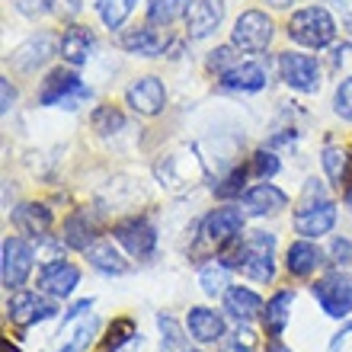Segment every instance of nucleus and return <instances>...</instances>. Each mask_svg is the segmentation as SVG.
Segmentation results:
<instances>
[{
  "label": "nucleus",
  "instance_id": "nucleus-45",
  "mask_svg": "<svg viewBox=\"0 0 352 352\" xmlns=\"http://www.w3.org/2000/svg\"><path fill=\"white\" fill-rule=\"evenodd\" d=\"M116 352H135V343H129V346H122V349H116Z\"/></svg>",
  "mask_w": 352,
  "mask_h": 352
},
{
  "label": "nucleus",
  "instance_id": "nucleus-30",
  "mask_svg": "<svg viewBox=\"0 0 352 352\" xmlns=\"http://www.w3.org/2000/svg\"><path fill=\"white\" fill-rule=\"evenodd\" d=\"M199 282H202V292L208 298H218L228 292V266H224L221 260L208 263V266H202V272H199Z\"/></svg>",
  "mask_w": 352,
  "mask_h": 352
},
{
  "label": "nucleus",
  "instance_id": "nucleus-2",
  "mask_svg": "<svg viewBox=\"0 0 352 352\" xmlns=\"http://www.w3.org/2000/svg\"><path fill=\"white\" fill-rule=\"evenodd\" d=\"M288 36L305 48H327L336 38V19L324 7H305L288 19Z\"/></svg>",
  "mask_w": 352,
  "mask_h": 352
},
{
  "label": "nucleus",
  "instance_id": "nucleus-38",
  "mask_svg": "<svg viewBox=\"0 0 352 352\" xmlns=\"http://www.w3.org/2000/svg\"><path fill=\"white\" fill-rule=\"evenodd\" d=\"M349 260H352V241L333 237V243H330V263H333V266H346Z\"/></svg>",
  "mask_w": 352,
  "mask_h": 352
},
{
  "label": "nucleus",
  "instance_id": "nucleus-14",
  "mask_svg": "<svg viewBox=\"0 0 352 352\" xmlns=\"http://www.w3.org/2000/svg\"><path fill=\"white\" fill-rule=\"evenodd\" d=\"M77 282H80V269L71 263H48L38 272V292H45L48 298H71Z\"/></svg>",
  "mask_w": 352,
  "mask_h": 352
},
{
  "label": "nucleus",
  "instance_id": "nucleus-31",
  "mask_svg": "<svg viewBox=\"0 0 352 352\" xmlns=\"http://www.w3.org/2000/svg\"><path fill=\"white\" fill-rule=\"evenodd\" d=\"M135 336H138V333H135V324H131L129 317H119V320H112L102 349H106V352H116V349H122V346L135 343Z\"/></svg>",
  "mask_w": 352,
  "mask_h": 352
},
{
  "label": "nucleus",
  "instance_id": "nucleus-49",
  "mask_svg": "<svg viewBox=\"0 0 352 352\" xmlns=\"http://www.w3.org/2000/svg\"><path fill=\"white\" fill-rule=\"evenodd\" d=\"M192 352H195V349H192Z\"/></svg>",
  "mask_w": 352,
  "mask_h": 352
},
{
  "label": "nucleus",
  "instance_id": "nucleus-41",
  "mask_svg": "<svg viewBox=\"0 0 352 352\" xmlns=\"http://www.w3.org/2000/svg\"><path fill=\"white\" fill-rule=\"evenodd\" d=\"M336 13H340V19H343V26L352 32V0H333Z\"/></svg>",
  "mask_w": 352,
  "mask_h": 352
},
{
  "label": "nucleus",
  "instance_id": "nucleus-5",
  "mask_svg": "<svg viewBox=\"0 0 352 352\" xmlns=\"http://www.w3.org/2000/svg\"><path fill=\"white\" fill-rule=\"evenodd\" d=\"M292 224H295V231L301 237H324V234L333 231L336 224V205L330 199H324V195H317V199H311V202L298 208Z\"/></svg>",
  "mask_w": 352,
  "mask_h": 352
},
{
  "label": "nucleus",
  "instance_id": "nucleus-39",
  "mask_svg": "<svg viewBox=\"0 0 352 352\" xmlns=\"http://www.w3.org/2000/svg\"><path fill=\"white\" fill-rule=\"evenodd\" d=\"M16 10L26 16H42L52 10V0H16Z\"/></svg>",
  "mask_w": 352,
  "mask_h": 352
},
{
  "label": "nucleus",
  "instance_id": "nucleus-40",
  "mask_svg": "<svg viewBox=\"0 0 352 352\" xmlns=\"http://www.w3.org/2000/svg\"><path fill=\"white\" fill-rule=\"evenodd\" d=\"M0 100H3V116H10V109L16 106V90L10 87V80H7V77L0 80Z\"/></svg>",
  "mask_w": 352,
  "mask_h": 352
},
{
  "label": "nucleus",
  "instance_id": "nucleus-18",
  "mask_svg": "<svg viewBox=\"0 0 352 352\" xmlns=\"http://www.w3.org/2000/svg\"><path fill=\"white\" fill-rule=\"evenodd\" d=\"M93 45H96V36H93L90 26H71L65 36H61L58 52H61V58H65L71 67H80V65H87Z\"/></svg>",
  "mask_w": 352,
  "mask_h": 352
},
{
  "label": "nucleus",
  "instance_id": "nucleus-4",
  "mask_svg": "<svg viewBox=\"0 0 352 352\" xmlns=\"http://www.w3.org/2000/svg\"><path fill=\"white\" fill-rule=\"evenodd\" d=\"M317 305L324 307L327 317H349L352 314V276L346 272H330L314 285Z\"/></svg>",
  "mask_w": 352,
  "mask_h": 352
},
{
  "label": "nucleus",
  "instance_id": "nucleus-3",
  "mask_svg": "<svg viewBox=\"0 0 352 352\" xmlns=\"http://www.w3.org/2000/svg\"><path fill=\"white\" fill-rule=\"evenodd\" d=\"M90 100V90L80 84V77L74 71H65L58 67L42 80V90H38V102L42 106H65V109H77V102Z\"/></svg>",
  "mask_w": 352,
  "mask_h": 352
},
{
  "label": "nucleus",
  "instance_id": "nucleus-36",
  "mask_svg": "<svg viewBox=\"0 0 352 352\" xmlns=\"http://www.w3.org/2000/svg\"><path fill=\"white\" fill-rule=\"evenodd\" d=\"M333 112L340 116V119L352 122V77L340 80V87H336V93H333Z\"/></svg>",
  "mask_w": 352,
  "mask_h": 352
},
{
  "label": "nucleus",
  "instance_id": "nucleus-27",
  "mask_svg": "<svg viewBox=\"0 0 352 352\" xmlns=\"http://www.w3.org/2000/svg\"><path fill=\"white\" fill-rule=\"evenodd\" d=\"M189 3L192 0H151V7H148L151 26H170V23H176L179 16L189 13Z\"/></svg>",
  "mask_w": 352,
  "mask_h": 352
},
{
  "label": "nucleus",
  "instance_id": "nucleus-17",
  "mask_svg": "<svg viewBox=\"0 0 352 352\" xmlns=\"http://www.w3.org/2000/svg\"><path fill=\"white\" fill-rule=\"evenodd\" d=\"M186 330L195 343H218L224 336V317L218 311H208V307H192L186 317Z\"/></svg>",
  "mask_w": 352,
  "mask_h": 352
},
{
  "label": "nucleus",
  "instance_id": "nucleus-12",
  "mask_svg": "<svg viewBox=\"0 0 352 352\" xmlns=\"http://www.w3.org/2000/svg\"><path fill=\"white\" fill-rule=\"evenodd\" d=\"M125 102L138 116H157L167 106V90H164V80L160 77H141L125 90Z\"/></svg>",
  "mask_w": 352,
  "mask_h": 352
},
{
  "label": "nucleus",
  "instance_id": "nucleus-21",
  "mask_svg": "<svg viewBox=\"0 0 352 352\" xmlns=\"http://www.w3.org/2000/svg\"><path fill=\"white\" fill-rule=\"evenodd\" d=\"M221 87L241 90V93H256L266 87V67L256 65V61H241L234 71H228V74L221 77Z\"/></svg>",
  "mask_w": 352,
  "mask_h": 352
},
{
  "label": "nucleus",
  "instance_id": "nucleus-10",
  "mask_svg": "<svg viewBox=\"0 0 352 352\" xmlns=\"http://www.w3.org/2000/svg\"><path fill=\"white\" fill-rule=\"evenodd\" d=\"M272 42V19L260 10H247L234 23V45L241 52H263Z\"/></svg>",
  "mask_w": 352,
  "mask_h": 352
},
{
  "label": "nucleus",
  "instance_id": "nucleus-13",
  "mask_svg": "<svg viewBox=\"0 0 352 352\" xmlns=\"http://www.w3.org/2000/svg\"><path fill=\"white\" fill-rule=\"evenodd\" d=\"M61 45L52 32H38V36L26 38L23 45L10 55V65L16 67V71H23V74H32L36 67H42L48 61V58L55 55V48Z\"/></svg>",
  "mask_w": 352,
  "mask_h": 352
},
{
  "label": "nucleus",
  "instance_id": "nucleus-48",
  "mask_svg": "<svg viewBox=\"0 0 352 352\" xmlns=\"http://www.w3.org/2000/svg\"><path fill=\"white\" fill-rule=\"evenodd\" d=\"M125 3H129V7H135V3H138V0H125Z\"/></svg>",
  "mask_w": 352,
  "mask_h": 352
},
{
  "label": "nucleus",
  "instance_id": "nucleus-46",
  "mask_svg": "<svg viewBox=\"0 0 352 352\" xmlns=\"http://www.w3.org/2000/svg\"><path fill=\"white\" fill-rule=\"evenodd\" d=\"M346 205H349V212H352V186H349V192H346Z\"/></svg>",
  "mask_w": 352,
  "mask_h": 352
},
{
  "label": "nucleus",
  "instance_id": "nucleus-1",
  "mask_svg": "<svg viewBox=\"0 0 352 352\" xmlns=\"http://www.w3.org/2000/svg\"><path fill=\"white\" fill-rule=\"evenodd\" d=\"M234 250L224 256V266L228 269H241L247 278L253 282H269L272 272H276V263H272V253H276V234L269 231H253L247 234L241 243H231Z\"/></svg>",
  "mask_w": 352,
  "mask_h": 352
},
{
  "label": "nucleus",
  "instance_id": "nucleus-34",
  "mask_svg": "<svg viewBox=\"0 0 352 352\" xmlns=\"http://www.w3.org/2000/svg\"><path fill=\"white\" fill-rule=\"evenodd\" d=\"M96 10H100L102 23L109 29H119L122 23H125V16H129V3L125 0H96Z\"/></svg>",
  "mask_w": 352,
  "mask_h": 352
},
{
  "label": "nucleus",
  "instance_id": "nucleus-16",
  "mask_svg": "<svg viewBox=\"0 0 352 352\" xmlns=\"http://www.w3.org/2000/svg\"><path fill=\"white\" fill-rule=\"evenodd\" d=\"M288 202V195L278 189V186L266 183V179H260L256 186H250L247 192H243V208L250 214H256V218H263V214H276L282 212Z\"/></svg>",
  "mask_w": 352,
  "mask_h": 352
},
{
  "label": "nucleus",
  "instance_id": "nucleus-28",
  "mask_svg": "<svg viewBox=\"0 0 352 352\" xmlns=\"http://www.w3.org/2000/svg\"><path fill=\"white\" fill-rule=\"evenodd\" d=\"M157 327H160V349L164 352H192L189 349V336L173 317L160 314L157 317Z\"/></svg>",
  "mask_w": 352,
  "mask_h": 352
},
{
  "label": "nucleus",
  "instance_id": "nucleus-19",
  "mask_svg": "<svg viewBox=\"0 0 352 352\" xmlns=\"http://www.w3.org/2000/svg\"><path fill=\"white\" fill-rule=\"evenodd\" d=\"M13 228L29 237H45L52 228V212L42 202H23L19 208H13Z\"/></svg>",
  "mask_w": 352,
  "mask_h": 352
},
{
  "label": "nucleus",
  "instance_id": "nucleus-32",
  "mask_svg": "<svg viewBox=\"0 0 352 352\" xmlns=\"http://www.w3.org/2000/svg\"><path fill=\"white\" fill-rule=\"evenodd\" d=\"M125 129V116H122L116 106H100L93 112V131L100 135H116V131Z\"/></svg>",
  "mask_w": 352,
  "mask_h": 352
},
{
  "label": "nucleus",
  "instance_id": "nucleus-9",
  "mask_svg": "<svg viewBox=\"0 0 352 352\" xmlns=\"http://www.w3.org/2000/svg\"><path fill=\"white\" fill-rule=\"evenodd\" d=\"M42 295H45V292H42ZM42 295H38V292H26V288H16L7 305L10 320L16 327H36V324H42V320H48V317H55L58 307Z\"/></svg>",
  "mask_w": 352,
  "mask_h": 352
},
{
  "label": "nucleus",
  "instance_id": "nucleus-20",
  "mask_svg": "<svg viewBox=\"0 0 352 352\" xmlns=\"http://www.w3.org/2000/svg\"><path fill=\"white\" fill-rule=\"evenodd\" d=\"M320 263H324V253L311 243V237H307V241H295L292 247H288V253H285L288 272H292V276H298V278H307L311 272H317V266H320Z\"/></svg>",
  "mask_w": 352,
  "mask_h": 352
},
{
  "label": "nucleus",
  "instance_id": "nucleus-6",
  "mask_svg": "<svg viewBox=\"0 0 352 352\" xmlns=\"http://www.w3.org/2000/svg\"><path fill=\"white\" fill-rule=\"evenodd\" d=\"M243 231V212L234 208V205H224V208H214V212L205 214L202 221V237L214 247H231L234 241H241Z\"/></svg>",
  "mask_w": 352,
  "mask_h": 352
},
{
  "label": "nucleus",
  "instance_id": "nucleus-11",
  "mask_svg": "<svg viewBox=\"0 0 352 352\" xmlns=\"http://www.w3.org/2000/svg\"><path fill=\"white\" fill-rule=\"evenodd\" d=\"M112 237H116L131 256H138V260L151 256L154 247H157V231H154V224H151L148 218H125V221H119L112 228Z\"/></svg>",
  "mask_w": 352,
  "mask_h": 352
},
{
  "label": "nucleus",
  "instance_id": "nucleus-33",
  "mask_svg": "<svg viewBox=\"0 0 352 352\" xmlns=\"http://www.w3.org/2000/svg\"><path fill=\"white\" fill-rule=\"evenodd\" d=\"M241 65V55H237V45H221L214 48L212 55H208V71H214V74H228V71H234V67Z\"/></svg>",
  "mask_w": 352,
  "mask_h": 352
},
{
  "label": "nucleus",
  "instance_id": "nucleus-29",
  "mask_svg": "<svg viewBox=\"0 0 352 352\" xmlns=\"http://www.w3.org/2000/svg\"><path fill=\"white\" fill-rule=\"evenodd\" d=\"M324 170L327 176H330V183L333 186H349V154H346V148H336V144H330V148H324Z\"/></svg>",
  "mask_w": 352,
  "mask_h": 352
},
{
  "label": "nucleus",
  "instance_id": "nucleus-47",
  "mask_svg": "<svg viewBox=\"0 0 352 352\" xmlns=\"http://www.w3.org/2000/svg\"><path fill=\"white\" fill-rule=\"evenodd\" d=\"M3 352H19V349H13V346H3Z\"/></svg>",
  "mask_w": 352,
  "mask_h": 352
},
{
  "label": "nucleus",
  "instance_id": "nucleus-44",
  "mask_svg": "<svg viewBox=\"0 0 352 352\" xmlns=\"http://www.w3.org/2000/svg\"><path fill=\"white\" fill-rule=\"evenodd\" d=\"M269 3H272V7H278V10H282V7H288L292 0H269Z\"/></svg>",
  "mask_w": 352,
  "mask_h": 352
},
{
  "label": "nucleus",
  "instance_id": "nucleus-8",
  "mask_svg": "<svg viewBox=\"0 0 352 352\" xmlns=\"http://www.w3.org/2000/svg\"><path fill=\"white\" fill-rule=\"evenodd\" d=\"M278 74L298 93H317V87H320V67L311 55H298V52L278 55Z\"/></svg>",
  "mask_w": 352,
  "mask_h": 352
},
{
  "label": "nucleus",
  "instance_id": "nucleus-35",
  "mask_svg": "<svg viewBox=\"0 0 352 352\" xmlns=\"http://www.w3.org/2000/svg\"><path fill=\"white\" fill-rule=\"evenodd\" d=\"M278 167H282V164H278V157L272 151H256L247 170H250V176H256V179H272V176L278 173Z\"/></svg>",
  "mask_w": 352,
  "mask_h": 352
},
{
  "label": "nucleus",
  "instance_id": "nucleus-7",
  "mask_svg": "<svg viewBox=\"0 0 352 352\" xmlns=\"http://www.w3.org/2000/svg\"><path fill=\"white\" fill-rule=\"evenodd\" d=\"M32 247H29L23 237H7L3 241V260H0V278L7 288H23V282L32 272Z\"/></svg>",
  "mask_w": 352,
  "mask_h": 352
},
{
  "label": "nucleus",
  "instance_id": "nucleus-15",
  "mask_svg": "<svg viewBox=\"0 0 352 352\" xmlns=\"http://www.w3.org/2000/svg\"><path fill=\"white\" fill-rule=\"evenodd\" d=\"M224 19V0H195L189 13H186V26H189V38H205L221 26Z\"/></svg>",
  "mask_w": 352,
  "mask_h": 352
},
{
  "label": "nucleus",
  "instance_id": "nucleus-26",
  "mask_svg": "<svg viewBox=\"0 0 352 352\" xmlns=\"http://www.w3.org/2000/svg\"><path fill=\"white\" fill-rule=\"evenodd\" d=\"M292 301H295L292 292H276V295L266 301L263 324H266L269 336H282V330H285V324H288V314H292Z\"/></svg>",
  "mask_w": 352,
  "mask_h": 352
},
{
  "label": "nucleus",
  "instance_id": "nucleus-42",
  "mask_svg": "<svg viewBox=\"0 0 352 352\" xmlns=\"http://www.w3.org/2000/svg\"><path fill=\"white\" fill-rule=\"evenodd\" d=\"M266 352H292V349H288V346H282V343H278V340H272Z\"/></svg>",
  "mask_w": 352,
  "mask_h": 352
},
{
  "label": "nucleus",
  "instance_id": "nucleus-37",
  "mask_svg": "<svg viewBox=\"0 0 352 352\" xmlns=\"http://www.w3.org/2000/svg\"><path fill=\"white\" fill-rule=\"evenodd\" d=\"M247 176H250V170H234L231 176H228V179H224L221 186H214V195H218V199H237V195L243 192V179H247Z\"/></svg>",
  "mask_w": 352,
  "mask_h": 352
},
{
  "label": "nucleus",
  "instance_id": "nucleus-24",
  "mask_svg": "<svg viewBox=\"0 0 352 352\" xmlns=\"http://www.w3.org/2000/svg\"><path fill=\"white\" fill-rule=\"evenodd\" d=\"M93 234H96V221H93V214L87 208H77L71 218L65 221V247L71 250H87L93 243Z\"/></svg>",
  "mask_w": 352,
  "mask_h": 352
},
{
  "label": "nucleus",
  "instance_id": "nucleus-25",
  "mask_svg": "<svg viewBox=\"0 0 352 352\" xmlns=\"http://www.w3.org/2000/svg\"><path fill=\"white\" fill-rule=\"evenodd\" d=\"M122 48L131 52V55L154 58V55H160V52L167 48V42H164V36H160L157 29L141 26V29H129V32L122 36Z\"/></svg>",
  "mask_w": 352,
  "mask_h": 352
},
{
  "label": "nucleus",
  "instance_id": "nucleus-22",
  "mask_svg": "<svg viewBox=\"0 0 352 352\" xmlns=\"http://www.w3.org/2000/svg\"><path fill=\"white\" fill-rule=\"evenodd\" d=\"M224 311L231 317H237L241 324H247V320H253V317L263 311V301L256 292H250V288L243 285H231L228 292H224Z\"/></svg>",
  "mask_w": 352,
  "mask_h": 352
},
{
  "label": "nucleus",
  "instance_id": "nucleus-43",
  "mask_svg": "<svg viewBox=\"0 0 352 352\" xmlns=\"http://www.w3.org/2000/svg\"><path fill=\"white\" fill-rule=\"evenodd\" d=\"M346 333H352V324H349V327H343V330L336 333V340H333V349H336V346H340V343H343V336H346Z\"/></svg>",
  "mask_w": 352,
  "mask_h": 352
},
{
  "label": "nucleus",
  "instance_id": "nucleus-23",
  "mask_svg": "<svg viewBox=\"0 0 352 352\" xmlns=\"http://www.w3.org/2000/svg\"><path fill=\"white\" fill-rule=\"evenodd\" d=\"M87 260H90V266L96 269V272H102V276H125L129 272V263L122 260V253L112 247L109 241H96L87 247Z\"/></svg>",
  "mask_w": 352,
  "mask_h": 352
}]
</instances>
